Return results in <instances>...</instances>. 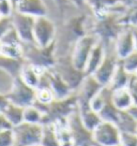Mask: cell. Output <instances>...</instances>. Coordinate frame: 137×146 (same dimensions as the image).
Masks as SVG:
<instances>
[{
	"instance_id": "cell-1",
	"label": "cell",
	"mask_w": 137,
	"mask_h": 146,
	"mask_svg": "<svg viewBox=\"0 0 137 146\" xmlns=\"http://www.w3.org/2000/svg\"><path fill=\"white\" fill-rule=\"evenodd\" d=\"M44 125L23 121L13 127L15 146H31L41 144Z\"/></svg>"
},
{
	"instance_id": "cell-2",
	"label": "cell",
	"mask_w": 137,
	"mask_h": 146,
	"mask_svg": "<svg viewBox=\"0 0 137 146\" xmlns=\"http://www.w3.org/2000/svg\"><path fill=\"white\" fill-rule=\"evenodd\" d=\"M119 64H120V58L118 57V55L116 54L114 42H113L111 47L106 46L104 59L99 66V68L96 69L94 73L91 75H93V78H96L102 86H108L111 78L114 76L116 69L118 68Z\"/></svg>"
},
{
	"instance_id": "cell-3",
	"label": "cell",
	"mask_w": 137,
	"mask_h": 146,
	"mask_svg": "<svg viewBox=\"0 0 137 146\" xmlns=\"http://www.w3.org/2000/svg\"><path fill=\"white\" fill-rule=\"evenodd\" d=\"M92 139L94 146H117L120 144L121 131L116 123L102 120L92 131Z\"/></svg>"
},
{
	"instance_id": "cell-4",
	"label": "cell",
	"mask_w": 137,
	"mask_h": 146,
	"mask_svg": "<svg viewBox=\"0 0 137 146\" xmlns=\"http://www.w3.org/2000/svg\"><path fill=\"white\" fill-rule=\"evenodd\" d=\"M99 40L96 36H84L76 42L72 54V66L74 68L85 72L89 55Z\"/></svg>"
},
{
	"instance_id": "cell-5",
	"label": "cell",
	"mask_w": 137,
	"mask_h": 146,
	"mask_svg": "<svg viewBox=\"0 0 137 146\" xmlns=\"http://www.w3.org/2000/svg\"><path fill=\"white\" fill-rule=\"evenodd\" d=\"M7 98L11 103L26 108L28 105H31L36 100V89L28 86L22 78L17 76L15 78L12 90L10 91Z\"/></svg>"
},
{
	"instance_id": "cell-6",
	"label": "cell",
	"mask_w": 137,
	"mask_h": 146,
	"mask_svg": "<svg viewBox=\"0 0 137 146\" xmlns=\"http://www.w3.org/2000/svg\"><path fill=\"white\" fill-rule=\"evenodd\" d=\"M55 36V26L45 16L36 17L33 26L34 43L40 48H47L51 44Z\"/></svg>"
},
{
	"instance_id": "cell-7",
	"label": "cell",
	"mask_w": 137,
	"mask_h": 146,
	"mask_svg": "<svg viewBox=\"0 0 137 146\" xmlns=\"http://www.w3.org/2000/svg\"><path fill=\"white\" fill-rule=\"evenodd\" d=\"M11 17H12L13 28L17 32L20 41L26 42V43H34L33 26H34L36 17L19 13L17 11Z\"/></svg>"
},
{
	"instance_id": "cell-8",
	"label": "cell",
	"mask_w": 137,
	"mask_h": 146,
	"mask_svg": "<svg viewBox=\"0 0 137 146\" xmlns=\"http://www.w3.org/2000/svg\"><path fill=\"white\" fill-rule=\"evenodd\" d=\"M114 46L116 54L118 55L120 59H122L126 55L132 53L135 50L133 28L125 27L119 32V35L116 36L114 41Z\"/></svg>"
},
{
	"instance_id": "cell-9",
	"label": "cell",
	"mask_w": 137,
	"mask_h": 146,
	"mask_svg": "<svg viewBox=\"0 0 137 146\" xmlns=\"http://www.w3.org/2000/svg\"><path fill=\"white\" fill-rule=\"evenodd\" d=\"M102 85L93 78V75H86L80 83L79 105L80 108L89 106V102L102 89Z\"/></svg>"
},
{
	"instance_id": "cell-10",
	"label": "cell",
	"mask_w": 137,
	"mask_h": 146,
	"mask_svg": "<svg viewBox=\"0 0 137 146\" xmlns=\"http://www.w3.org/2000/svg\"><path fill=\"white\" fill-rule=\"evenodd\" d=\"M16 11L32 17L45 16L46 7L43 0H18L15 5Z\"/></svg>"
},
{
	"instance_id": "cell-11",
	"label": "cell",
	"mask_w": 137,
	"mask_h": 146,
	"mask_svg": "<svg viewBox=\"0 0 137 146\" xmlns=\"http://www.w3.org/2000/svg\"><path fill=\"white\" fill-rule=\"evenodd\" d=\"M106 53V45L105 42L99 40L96 42V44L93 46L91 53L89 55V58L86 64V68H85V73L86 75H91L94 73L96 69L99 68V66L104 59V56Z\"/></svg>"
},
{
	"instance_id": "cell-12",
	"label": "cell",
	"mask_w": 137,
	"mask_h": 146,
	"mask_svg": "<svg viewBox=\"0 0 137 146\" xmlns=\"http://www.w3.org/2000/svg\"><path fill=\"white\" fill-rule=\"evenodd\" d=\"M111 102L119 111H128L134 104L133 97L128 87L111 89Z\"/></svg>"
},
{
	"instance_id": "cell-13",
	"label": "cell",
	"mask_w": 137,
	"mask_h": 146,
	"mask_svg": "<svg viewBox=\"0 0 137 146\" xmlns=\"http://www.w3.org/2000/svg\"><path fill=\"white\" fill-rule=\"evenodd\" d=\"M79 117H80V120H82V125L85 126V128H87L88 130L91 131V132L97 127V125L102 121L100 114L94 112L89 106H87V108H80Z\"/></svg>"
},
{
	"instance_id": "cell-14",
	"label": "cell",
	"mask_w": 137,
	"mask_h": 146,
	"mask_svg": "<svg viewBox=\"0 0 137 146\" xmlns=\"http://www.w3.org/2000/svg\"><path fill=\"white\" fill-rule=\"evenodd\" d=\"M2 113L12 125V127H15L24 121V108L19 105L9 102Z\"/></svg>"
},
{
	"instance_id": "cell-15",
	"label": "cell",
	"mask_w": 137,
	"mask_h": 146,
	"mask_svg": "<svg viewBox=\"0 0 137 146\" xmlns=\"http://www.w3.org/2000/svg\"><path fill=\"white\" fill-rule=\"evenodd\" d=\"M118 126L119 130L121 132H128V133H136L137 129V120L128 111H121L119 115L118 121L116 123Z\"/></svg>"
},
{
	"instance_id": "cell-16",
	"label": "cell",
	"mask_w": 137,
	"mask_h": 146,
	"mask_svg": "<svg viewBox=\"0 0 137 146\" xmlns=\"http://www.w3.org/2000/svg\"><path fill=\"white\" fill-rule=\"evenodd\" d=\"M131 78V73H128L125 69L119 64L118 68L116 69L114 73V76L110 81L108 86L111 89H116V88H122V87H128V81Z\"/></svg>"
},
{
	"instance_id": "cell-17",
	"label": "cell",
	"mask_w": 137,
	"mask_h": 146,
	"mask_svg": "<svg viewBox=\"0 0 137 146\" xmlns=\"http://www.w3.org/2000/svg\"><path fill=\"white\" fill-rule=\"evenodd\" d=\"M19 78L23 80L24 82L27 84L28 86L32 88H37L40 85V75L37 72L34 67L28 66V67H23L20 70V75Z\"/></svg>"
},
{
	"instance_id": "cell-18",
	"label": "cell",
	"mask_w": 137,
	"mask_h": 146,
	"mask_svg": "<svg viewBox=\"0 0 137 146\" xmlns=\"http://www.w3.org/2000/svg\"><path fill=\"white\" fill-rule=\"evenodd\" d=\"M120 112L111 102V97L110 99L107 100V102L105 103V105L103 106V109L100 111V116L102 120H105V121H110V123H116L118 121L119 115H120Z\"/></svg>"
},
{
	"instance_id": "cell-19",
	"label": "cell",
	"mask_w": 137,
	"mask_h": 146,
	"mask_svg": "<svg viewBox=\"0 0 137 146\" xmlns=\"http://www.w3.org/2000/svg\"><path fill=\"white\" fill-rule=\"evenodd\" d=\"M44 113L34 104L24 108V121L30 123H42L43 125Z\"/></svg>"
},
{
	"instance_id": "cell-20",
	"label": "cell",
	"mask_w": 137,
	"mask_h": 146,
	"mask_svg": "<svg viewBox=\"0 0 137 146\" xmlns=\"http://www.w3.org/2000/svg\"><path fill=\"white\" fill-rule=\"evenodd\" d=\"M55 99V95L51 90V88L48 86H38L36 88V100L37 102H40L42 104H50L53 100Z\"/></svg>"
},
{
	"instance_id": "cell-21",
	"label": "cell",
	"mask_w": 137,
	"mask_h": 146,
	"mask_svg": "<svg viewBox=\"0 0 137 146\" xmlns=\"http://www.w3.org/2000/svg\"><path fill=\"white\" fill-rule=\"evenodd\" d=\"M41 144L43 146H59L54 125H44Z\"/></svg>"
},
{
	"instance_id": "cell-22",
	"label": "cell",
	"mask_w": 137,
	"mask_h": 146,
	"mask_svg": "<svg viewBox=\"0 0 137 146\" xmlns=\"http://www.w3.org/2000/svg\"><path fill=\"white\" fill-rule=\"evenodd\" d=\"M120 64L128 73L134 74L137 71V50H134L124 58L120 59Z\"/></svg>"
},
{
	"instance_id": "cell-23",
	"label": "cell",
	"mask_w": 137,
	"mask_h": 146,
	"mask_svg": "<svg viewBox=\"0 0 137 146\" xmlns=\"http://www.w3.org/2000/svg\"><path fill=\"white\" fill-rule=\"evenodd\" d=\"M0 146H15L13 128L0 131Z\"/></svg>"
},
{
	"instance_id": "cell-24",
	"label": "cell",
	"mask_w": 137,
	"mask_h": 146,
	"mask_svg": "<svg viewBox=\"0 0 137 146\" xmlns=\"http://www.w3.org/2000/svg\"><path fill=\"white\" fill-rule=\"evenodd\" d=\"M120 145L121 146H137V134L136 133L121 132Z\"/></svg>"
},
{
	"instance_id": "cell-25",
	"label": "cell",
	"mask_w": 137,
	"mask_h": 146,
	"mask_svg": "<svg viewBox=\"0 0 137 146\" xmlns=\"http://www.w3.org/2000/svg\"><path fill=\"white\" fill-rule=\"evenodd\" d=\"M12 28H13L12 17L11 16H1L0 17V40Z\"/></svg>"
},
{
	"instance_id": "cell-26",
	"label": "cell",
	"mask_w": 137,
	"mask_h": 146,
	"mask_svg": "<svg viewBox=\"0 0 137 146\" xmlns=\"http://www.w3.org/2000/svg\"><path fill=\"white\" fill-rule=\"evenodd\" d=\"M128 88L134 100V104H137V76L135 74H131V78L128 81Z\"/></svg>"
},
{
	"instance_id": "cell-27",
	"label": "cell",
	"mask_w": 137,
	"mask_h": 146,
	"mask_svg": "<svg viewBox=\"0 0 137 146\" xmlns=\"http://www.w3.org/2000/svg\"><path fill=\"white\" fill-rule=\"evenodd\" d=\"M13 5L10 0H2L0 1V16H11Z\"/></svg>"
},
{
	"instance_id": "cell-28",
	"label": "cell",
	"mask_w": 137,
	"mask_h": 146,
	"mask_svg": "<svg viewBox=\"0 0 137 146\" xmlns=\"http://www.w3.org/2000/svg\"><path fill=\"white\" fill-rule=\"evenodd\" d=\"M12 125L10 123V121L7 119L3 113H0V131H3L7 129H12Z\"/></svg>"
},
{
	"instance_id": "cell-29",
	"label": "cell",
	"mask_w": 137,
	"mask_h": 146,
	"mask_svg": "<svg viewBox=\"0 0 137 146\" xmlns=\"http://www.w3.org/2000/svg\"><path fill=\"white\" fill-rule=\"evenodd\" d=\"M9 103V100L7 97H3L2 95H0V113L3 112L5 108L7 106V104Z\"/></svg>"
},
{
	"instance_id": "cell-30",
	"label": "cell",
	"mask_w": 137,
	"mask_h": 146,
	"mask_svg": "<svg viewBox=\"0 0 137 146\" xmlns=\"http://www.w3.org/2000/svg\"><path fill=\"white\" fill-rule=\"evenodd\" d=\"M128 112L137 120V104H133L132 106L128 110Z\"/></svg>"
},
{
	"instance_id": "cell-31",
	"label": "cell",
	"mask_w": 137,
	"mask_h": 146,
	"mask_svg": "<svg viewBox=\"0 0 137 146\" xmlns=\"http://www.w3.org/2000/svg\"><path fill=\"white\" fill-rule=\"evenodd\" d=\"M133 33H134V43H135V50H137V29L133 28Z\"/></svg>"
},
{
	"instance_id": "cell-32",
	"label": "cell",
	"mask_w": 137,
	"mask_h": 146,
	"mask_svg": "<svg viewBox=\"0 0 137 146\" xmlns=\"http://www.w3.org/2000/svg\"><path fill=\"white\" fill-rule=\"evenodd\" d=\"M70 1H72L74 5H84L87 0H70Z\"/></svg>"
},
{
	"instance_id": "cell-33",
	"label": "cell",
	"mask_w": 137,
	"mask_h": 146,
	"mask_svg": "<svg viewBox=\"0 0 137 146\" xmlns=\"http://www.w3.org/2000/svg\"><path fill=\"white\" fill-rule=\"evenodd\" d=\"M10 1H11V3L13 5V7H15V5L17 3V1H18V0H10Z\"/></svg>"
},
{
	"instance_id": "cell-34",
	"label": "cell",
	"mask_w": 137,
	"mask_h": 146,
	"mask_svg": "<svg viewBox=\"0 0 137 146\" xmlns=\"http://www.w3.org/2000/svg\"><path fill=\"white\" fill-rule=\"evenodd\" d=\"M31 146H43L42 144H37V145H31Z\"/></svg>"
},
{
	"instance_id": "cell-35",
	"label": "cell",
	"mask_w": 137,
	"mask_h": 146,
	"mask_svg": "<svg viewBox=\"0 0 137 146\" xmlns=\"http://www.w3.org/2000/svg\"><path fill=\"white\" fill-rule=\"evenodd\" d=\"M134 74H135V75H136V76H137V71H136V72H135V73H134Z\"/></svg>"
},
{
	"instance_id": "cell-36",
	"label": "cell",
	"mask_w": 137,
	"mask_h": 146,
	"mask_svg": "<svg viewBox=\"0 0 137 146\" xmlns=\"http://www.w3.org/2000/svg\"><path fill=\"white\" fill-rule=\"evenodd\" d=\"M0 50H1V42H0Z\"/></svg>"
},
{
	"instance_id": "cell-37",
	"label": "cell",
	"mask_w": 137,
	"mask_h": 146,
	"mask_svg": "<svg viewBox=\"0 0 137 146\" xmlns=\"http://www.w3.org/2000/svg\"><path fill=\"white\" fill-rule=\"evenodd\" d=\"M117 146H121V145H120V144H119V145H117Z\"/></svg>"
},
{
	"instance_id": "cell-38",
	"label": "cell",
	"mask_w": 137,
	"mask_h": 146,
	"mask_svg": "<svg viewBox=\"0 0 137 146\" xmlns=\"http://www.w3.org/2000/svg\"><path fill=\"white\" fill-rule=\"evenodd\" d=\"M136 134H137V129H136Z\"/></svg>"
},
{
	"instance_id": "cell-39",
	"label": "cell",
	"mask_w": 137,
	"mask_h": 146,
	"mask_svg": "<svg viewBox=\"0 0 137 146\" xmlns=\"http://www.w3.org/2000/svg\"><path fill=\"white\" fill-rule=\"evenodd\" d=\"M0 1H2V0H0Z\"/></svg>"
},
{
	"instance_id": "cell-40",
	"label": "cell",
	"mask_w": 137,
	"mask_h": 146,
	"mask_svg": "<svg viewBox=\"0 0 137 146\" xmlns=\"http://www.w3.org/2000/svg\"><path fill=\"white\" fill-rule=\"evenodd\" d=\"M136 29H137V27H136Z\"/></svg>"
},
{
	"instance_id": "cell-41",
	"label": "cell",
	"mask_w": 137,
	"mask_h": 146,
	"mask_svg": "<svg viewBox=\"0 0 137 146\" xmlns=\"http://www.w3.org/2000/svg\"><path fill=\"white\" fill-rule=\"evenodd\" d=\"M0 17H1V16H0Z\"/></svg>"
}]
</instances>
